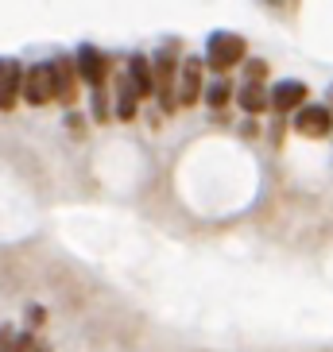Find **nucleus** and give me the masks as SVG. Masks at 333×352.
<instances>
[{"instance_id":"f8f14e48","label":"nucleus","mask_w":333,"mask_h":352,"mask_svg":"<svg viewBox=\"0 0 333 352\" xmlns=\"http://www.w3.org/2000/svg\"><path fill=\"white\" fill-rule=\"evenodd\" d=\"M136 104H140V97H136L132 82H128V78H120V82H116V116H120V120H132Z\"/></svg>"},{"instance_id":"f3484780","label":"nucleus","mask_w":333,"mask_h":352,"mask_svg":"<svg viewBox=\"0 0 333 352\" xmlns=\"http://www.w3.org/2000/svg\"><path fill=\"white\" fill-rule=\"evenodd\" d=\"M32 352H51V349H43V344H35V349Z\"/></svg>"},{"instance_id":"4468645a","label":"nucleus","mask_w":333,"mask_h":352,"mask_svg":"<svg viewBox=\"0 0 333 352\" xmlns=\"http://www.w3.org/2000/svg\"><path fill=\"white\" fill-rule=\"evenodd\" d=\"M244 78L256 85H264V78H268V63H260V58H252V63H244Z\"/></svg>"},{"instance_id":"2eb2a0df","label":"nucleus","mask_w":333,"mask_h":352,"mask_svg":"<svg viewBox=\"0 0 333 352\" xmlns=\"http://www.w3.org/2000/svg\"><path fill=\"white\" fill-rule=\"evenodd\" d=\"M0 352H16V329L0 325Z\"/></svg>"},{"instance_id":"6e6552de","label":"nucleus","mask_w":333,"mask_h":352,"mask_svg":"<svg viewBox=\"0 0 333 352\" xmlns=\"http://www.w3.org/2000/svg\"><path fill=\"white\" fill-rule=\"evenodd\" d=\"M23 89V66L16 58H0V113H12Z\"/></svg>"},{"instance_id":"9d476101","label":"nucleus","mask_w":333,"mask_h":352,"mask_svg":"<svg viewBox=\"0 0 333 352\" xmlns=\"http://www.w3.org/2000/svg\"><path fill=\"white\" fill-rule=\"evenodd\" d=\"M128 82H132L136 97L144 101V97H155V66H151V58L147 54H132L128 58Z\"/></svg>"},{"instance_id":"dca6fc26","label":"nucleus","mask_w":333,"mask_h":352,"mask_svg":"<svg viewBox=\"0 0 333 352\" xmlns=\"http://www.w3.org/2000/svg\"><path fill=\"white\" fill-rule=\"evenodd\" d=\"M43 318H47V310H43V306H32V310H28V325H32V329L39 325Z\"/></svg>"},{"instance_id":"0eeeda50","label":"nucleus","mask_w":333,"mask_h":352,"mask_svg":"<svg viewBox=\"0 0 333 352\" xmlns=\"http://www.w3.org/2000/svg\"><path fill=\"white\" fill-rule=\"evenodd\" d=\"M202 97V58H182L178 63V82H175V101L186 109Z\"/></svg>"},{"instance_id":"423d86ee","label":"nucleus","mask_w":333,"mask_h":352,"mask_svg":"<svg viewBox=\"0 0 333 352\" xmlns=\"http://www.w3.org/2000/svg\"><path fill=\"white\" fill-rule=\"evenodd\" d=\"M20 97H23L28 104H47V101H54L51 66L39 63V66H32V70H23V89H20Z\"/></svg>"},{"instance_id":"a211bd4d","label":"nucleus","mask_w":333,"mask_h":352,"mask_svg":"<svg viewBox=\"0 0 333 352\" xmlns=\"http://www.w3.org/2000/svg\"><path fill=\"white\" fill-rule=\"evenodd\" d=\"M330 113H333V85H330Z\"/></svg>"},{"instance_id":"20e7f679","label":"nucleus","mask_w":333,"mask_h":352,"mask_svg":"<svg viewBox=\"0 0 333 352\" xmlns=\"http://www.w3.org/2000/svg\"><path fill=\"white\" fill-rule=\"evenodd\" d=\"M74 70H78L82 82L94 85V89H101L105 78H109V63H105V54L97 51V47H89V43L78 47V54H74Z\"/></svg>"},{"instance_id":"f257e3e1","label":"nucleus","mask_w":333,"mask_h":352,"mask_svg":"<svg viewBox=\"0 0 333 352\" xmlns=\"http://www.w3.org/2000/svg\"><path fill=\"white\" fill-rule=\"evenodd\" d=\"M244 54H248V43L240 39L237 32H213L206 39V66H213L217 74L244 63Z\"/></svg>"},{"instance_id":"7ed1b4c3","label":"nucleus","mask_w":333,"mask_h":352,"mask_svg":"<svg viewBox=\"0 0 333 352\" xmlns=\"http://www.w3.org/2000/svg\"><path fill=\"white\" fill-rule=\"evenodd\" d=\"M294 132L306 135V140H325L333 132L330 104H302L299 113H294Z\"/></svg>"},{"instance_id":"9b49d317","label":"nucleus","mask_w":333,"mask_h":352,"mask_svg":"<svg viewBox=\"0 0 333 352\" xmlns=\"http://www.w3.org/2000/svg\"><path fill=\"white\" fill-rule=\"evenodd\" d=\"M237 104L244 109V113H268V89L264 85H256V82H244L237 89Z\"/></svg>"},{"instance_id":"f03ea898","label":"nucleus","mask_w":333,"mask_h":352,"mask_svg":"<svg viewBox=\"0 0 333 352\" xmlns=\"http://www.w3.org/2000/svg\"><path fill=\"white\" fill-rule=\"evenodd\" d=\"M151 66H155V94L163 97L166 113H175L178 109V101H175V82H178V51H175V43H166L163 51L151 58Z\"/></svg>"},{"instance_id":"1a4fd4ad","label":"nucleus","mask_w":333,"mask_h":352,"mask_svg":"<svg viewBox=\"0 0 333 352\" xmlns=\"http://www.w3.org/2000/svg\"><path fill=\"white\" fill-rule=\"evenodd\" d=\"M51 66V82H54V101L63 104H74V97H78V70H74V58H66V54H58Z\"/></svg>"},{"instance_id":"ddd939ff","label":"nucleus","mask_w":333,"mask_h":352,"mask_svg":"<svg viewBox=\"0 0 333 352\" xmlns=\"http://www.w3.org/2000/svg\"><path fill=\"white\" fill-rule=\"evenodd\" d=\"M229 82H225V78H213V82H209V89H206V104L209 109H225V104H229Z\"/></svg>"},{"instance_id":"39448f33","label":"nucleus","mask_w":333,"mask_h":352,"mask_svg":"<svg viewBox=\"0 0 333 352\" xmlns=\"http://www.w3.org/2000/svg\"><path fill=\"white\" fill-rule=\"evenodd\" d=\"M302 104H306V82L283 78L268 89V109H275V113H299Z\"/></svg>"}]
</instances>
